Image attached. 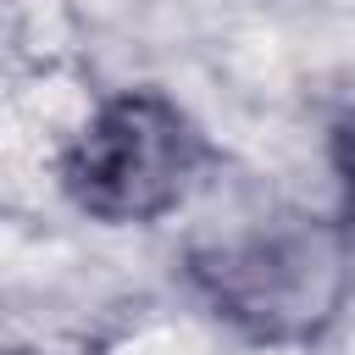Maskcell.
I'll return each mask as SVG.
<instances>
[{
  "instance_id": "obj_1",
  "label": "cell",
  "mask_w": 355,
  "mask_h": 355,
  "mask_svg": "<svg viewBox=\"0 0 355 355\" xmlns=\"http://www.w3.org/2000/svg\"><path fill=\"white\" fill-rule=\"evenodd\" d=\"M194 283L250 338H311L349 294V255L316 216H266L194 250Z\"/></svg>"
},
{
  "instance_id": "obj_2",
  "label": "cell",
  "mask_w": 355,
  "mask_h": 355,
  "mask_svg": "<svg viewBox=\"0 0 355 355\" xmlns=\"http://www.w3.org/2000/svg\"><path fill=\"white\" fill-rule=\"evenodd\" d=\"M200 161V139L189 116L150 89L105 100L61 161V183L78 211L100 222H150L178 205L189 172Z\"/></svg>"
},
{
  "instance_id": "obj_3",
  "label": "cell",
  "mask_w": 355,
  "mask_h": 355,
  "mask_svg": "<svg viewBox=\"0 0 355 355\" xmlns=\"http://www.w3.org/2000/svg\"><path fill=\"white\" fill-rule=\"evenodd\" d=\"M333 172H338L344 200H349V211H355V111L333 128Z\"/></svg>"
}]
</instances>
